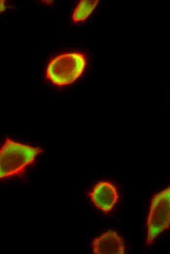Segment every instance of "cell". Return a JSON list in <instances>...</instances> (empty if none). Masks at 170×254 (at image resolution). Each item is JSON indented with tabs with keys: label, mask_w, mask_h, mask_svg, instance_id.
<instances>
[{
	"label": "cell",
	"mask_w": 170,
	"mask_h": 254,
	"mask_svg": "<svg viewBox=\"0 0 170 254\" xmlns=\"http://www.w3.org/2000/svg\"><path fill=\"white\" fill-rule=\"evenodd\" d=\"M86 64L84 54L70 52L60 54L48 64L46 78L57 85H65L75 81L82 74Z\"/></svg>",
	"instance_id": "7a4b0ae2"
},
{
	"label": "cell",
	"mask_w": 170,
	"mask_h": 254,
	"mask_svg": "<svg viewBox=\"0 0 170 254\" xmlns=\"http://www.w3.org/2000/svg\"><path fill=\"white\" fill-rule=\"evenodd\" d=\"M4 0H0V12H1L3 11L5 6L4 5Z\"/></svg>",
	"instance_id": "52a82bcc"
},
{
	"label": "cell",
	"mask_w": 170,
	"mask_h": 254,
	"mask_svg": "<svg viewBox=\"0 0 170 254\" xmlns=\"http://www.w3.org/2000/svg\"><path fill=\"white\" fill-rule=\"evenodd\" d=\"M94 254H124L125 247L122 238L115 231H108L94 238L91 243Z\"/></svg>",
	"instance_id": "5b68a950"
},
{
	"label": "cell",
	"mask_w": 170,
	"mask_h": 254,
	"mask_svg": "<svg viewBox=\"0 0 170 254\" xmlns=\"http://www.w3.org/2000/svg\"><path fill=\"white\" fill-rule=\"evenodd\" d=\"M43 152L39 147L21 144L6 138L0 151V178L21 174Z\"/></svg>",
	"instance_id": "6da1fadb"
},
{
	"label": "cell",
	"mask_w": 170,
	"mask_h": 254,
	"mask_svg": "<svg viewBox=\"0 0 170 254\" xmlns=\"http://www.w3.org/2000/svg\"><path fill=\"white\" fill-rule=\"evenodd\" d=\"M98 0H82L74 10L72 18L74 22L85 20L97 5Z\"/></svg>",
	"instance_id": "8992f818"
},
{
	"label": "cell",
	"mask_w": 170,
	"mask_h": 254,
	"mask_svg": "<svg viewBox=\"0 0 170 254\" xmlns=\"http://www.w3.org/2000/svg\"><path fill=\"white\" fill-rule=\"evenodd\" d=\"M88 194L94 206L105 213L112 210L119 198L115 186L105 181L97 183Z\"/></svg>",
	"instance_id": "277c9868"
},
{
	"label": "cell",
	"mask_w": 170,
	"mask_h": 254,
	"mask_svg": "<svg viewBox=\"0 0 170 254\" xmlns=\"http://www.w3.org/2000/svg\"><path fill=\"white\" fill-rule=\"evenodd\" d=\"M147 225L146 245L149 246L170 225V186L152 197Z\"/></svg>",
	"instance_id": "3957f363"
}]
</instances>
